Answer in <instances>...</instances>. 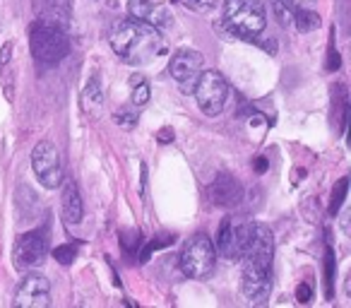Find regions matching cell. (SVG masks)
Returning <instances> with one entry per match:
<instances>
[{
    "mask_svg": "<svg viewBox=\"0 0 351 308\" xmlns=\"http://www.w3.org/2000/svg\"><path fill=\"white\" fill-rule=\"evenodd\" d=\"M243 294L248 301L263 303L272 289V263H274V234L267 224H248L243 250Z\"/></svg>",
    "mask_w": 351,
    "mask_h": 308,
    "instance_id": "cell-1",
    "label": "cell"
},
{
    "mask_svg": "<svg viewBox=\"0 0 351 308\" xmlns=\"http://www.w3.org/2000/svg\"><path fill=\"white\" fill-rule=\"evenodd\" d=\"M111 46L125 63H149L169 49L161 29L142 20L118 22L111 32Z\"/></svg>",
    "mask_w": 351,
    "mask_h": 308,
    "instance_id": "cell-2",
    "label": "cell"
},
{
    "mask_svg": "<svg viewBox=\"0 0 351 308\" xmlns=\"http://www.w3.org/2000/svg\"><path fill=\"white\" fill-rule=\"evenodd\" d=\"M29 46L32 56L44 65H56L70 54V39L65 29L49 22L36 20L29 29Z\"/></svg>",
    "mask_w": 351,
    "mask_h": 308,
    "instance_id": "cell-3",
    "label": "cell"
},
{
    "mask_svg": "<svg viewBox=\"0 0 351 308\" xmlns=\"http://www.w3.org/2000/svg\"><path fill=\"white\" fill-rule=\"evenodd\" d=\"M224 22L231 34L253 39L265 29L267 17H265V8L260 0H226Z\"/></svg>",
    "mask_w": 351,
    "mask_h": 308,
    "instance_id": "cell-4",
    "label": "cell"
},
{
    "mask_svg": "<svg viewBox=\"0 0 351 308\" xmlns=\"http://www.w3.org/2000/svg\"><path fill=\"white\" fill-rule=\"evenodd\" d=\"M215 258H217V250H215V244L210 241V236H205V234L193 236L181 253L183 274L193 279L210 277L212 270H215Z\"/></svg>",
    "mask_w": 351,
    "mask_h": 308,
    "instance_id": "cell-5",
    "label": "cell"
},
{
    "mask_svg": "<svg viewBox=\"0 0 351 308\" xmlns=\"http://www.w3.org/2000/svg\"><path fill=\"white\" fill-rule=\"evenodd\" d=\"M193 92H195L197 106L202 108V113L217 116V113H221L226 106L229 84H226L221 73H217V70H205V73H200V78H197Z\"/></svg>",
    "mask_w": 351,
    "mask_h": 308,
    "instance_id": "cell-6",
    "label": "cell"
},
{
    "mask_svg": "<svg viewBox=\"0 0 351 308\" xmlns=\"http://www.w3.org/2000/svg\"><path fill=\"white\" fill-rule=\"evenodd\" d=\"M32 169L36 178L44 183V188H58L63 183V167H60V154L51 140H41L32 150Z\"/></svg>",
    "mask_w": 351,
    "mask_h": 308,
    "instance_id": "cell-7",
    "label": "cell"
},
{
    "mask_svg": "<svg viewBox=\"0 0 351 308\" xmlns=\"http://www.w3.org/2000/svg\"><path fill=\"white\" fill-rule=\"evenodd\" d=\"M46 248H49V236L44 234V229L27 231V234L17 236L15 246H12V263L17 270H29L44 260Z\"/></svg>",
    "mask_w": 351,
    "mask_h": 308,
    "instance_id": "cell-8",
    "label": "cell"
},
{
    "mask_svg": "<svg viewBox=\"0 0 351 308\" xmlns=\"http://www.w3.org/2000/svg\"><path fill=\"white\" fill-rule=\"evenodd\" d=\"M202 63H205V58H202L200 51H193V49L176 51L169 63L171 78L181 84L186 92H193V87H195L197 78H200V73H202Z\"/></svg>",
    "mask_w": 351,
    "mask_h": 308,
    "instance_id": "cell-9",
    "label": "cell"
},
{
    "mask_svg": "<svg viewBox=\"0 0 351 308\" xmlns=\"http://www.w3.org/2000/svg\"><path fill=\"white\" fill-rule=\"evenodd\" d=\"M15 308H46L51 303V284L44 274H27L12 298Z\"/></svg>",
    "mask_w": 351,
    "mask_h": 308,
    "instance_id": "cell-10",
    "label": "cell"
},
{
    "mask_svg": "<svg viewBox=\"0 0 351 308\" xmlns=\"http://www.w3.org/2000/svg\"><path fill=\"white\" fill-rule=\"evenodd\" d=\"M245 236H248V224H236L231 217H226L217 231V253L224 258H239Z\"/></svg>",
    "mask_w": 351,
    "mask_h": 308,
    "instance_id": "cell-11",
    "label": "cell"
},
{
    "mask_svg": "<svg viewBox=\"0 0 351 308\" xmlns=\"http://www.w3.org/2000/svg\"><path fill=\"white\" fill-rule=\"evenodd\" d=\"M212 202L219 207H236L243 200V186L231 174H219L210 188Z\"/></svg>",
    "mask_w": 351,
    "mask_h": 308,
    "instance_id": "cell-12",
    "label": "cell"
},
{
    "mask_svg": "<svg viewBox=\"0 0 351 308\" xmlns=\"http://www.w3.org/2000/svg\"><path fill=\"white\" fill-rule=\"evenodd\" d=\"M32 3L41 22H49L60 29L70 27V0H32Z\"/></svg>",
    "mask_w": 351,
    "mask_h": 308,
    "instance_id": "cell-13",
    "label": "cell"
},
{
    "mask_svg": "<svg viewBox=\"0 0 351 308\" xmlns=\"http://www.w3.org/2000/svg\"><path fill=\"white\" fill-rule=\"evenodd\" d=\"M60 207H63V220L68 224H80L84 217V205H82V196L77 191V183L73 178L65 181L63 196H60Z\"/></svg>",
    "mask_w": 351,
    "mask_h": 308,
    "instance_id": "cell-14",
    "label": "cell"
},
{
    "mask_svg": "<svg viewBox=\"0 0 351 308\" xmlns=\"http://www.w3.org/2000/svg\"><path fill=\"white\" fill-rule=\"evenodd\" d=\"M346 116H349V102H346V87L335 84L332 87V118L339 121V130H346Z\"/></svg>",
    "mask_w": 351,
    "mask_h": 308,
    "instance_id": "cell-15",
    "label": "cell"
},
{
    "mask_svg": "<svg viewBox=\"0 0 351 308\" xmlns=\"http://www.w3.org/2000/svg\"><path fill=\"white\" fill-rule=\"evenodd\" d=\"M293 25L298 32H313L320 27V15L313 10H296L293 12Z\"/></svg>",
    "mask_w": 351,
    "mask_h": 308,
    "instance_id": "cell-16",
    "label": "cell"
},
{
    "mask_svg": "<svg viewBox=\"0 0 351 308\" xmlns=\"http://www.w3.org/2000/svg\"><path fill=\"white\" fill-rule=\"evenodd\" d=\"M346 188H349V178H339V181L335 183V188H332V198H330V215L335 217V215H339V210H341V205H344V200H346Z\"/></svg>",
    "mask_w": 351,
    "mask_h": 308,
    "instance_id": "cell-17",
    "label": "cell"
},
{
    "mask_svg": "<svg viewBox=\"0 0 351 308\" xmlns=\"http://www.w3.org/2000/svg\"><path fill=\"white\" fill-rule=\"evenodd\" d=\"M130 87H132V104L145 106V104L149 102V82H147L142 75H132Z\"/></svg>",
    "mask_w": 351,
    "mask_h": 308,
    "instance_id": "cell-18",
    "label": "cell"
},
{
    "mask_svg": "<svg viewBox=\"0 0 351 308\" xmlns=\"http://www.w3.org/2000/svg\"><path fill=\"white\" fill-rule=\"evenodd\" d=\"M147 22H149L152 27H156V29H166V27H171V22H173V15L169 12V8L154 5L149 12V17H147Z\"/></svg>",
    "mask_w": 351,
    "mask_h": 308,
    "instance_id": "cell-19",
    "label": "cell"
},
{
    "mask_svg": "<svg viewBox=\"0 0 351 308\" xmlns=\"http://www.w3.org/2000/svg\"><path fill=\"white\" fill-rule=\"evenodd\" d=\"M152 8H154V5H152L149 0H128V15H130L132 20L147 22V17H149Z\"/></svg>",
    "mask_w": 351,
    "mask_h": 308,
    "instance_id": "cell-20",
    "label": "cell"
},
{
    "mask_svg": "<svg viewBox=\"0 0 351 308\" xmlns=\"http://www.w3.org/2000/svg\"><path fill=\"white\" fill-rule=\"evenodd\" d=\"M335 294V253L332 248H327L325 253V296L332 298Z\"/></svg>",
    "mask_w": 351,
    "mask_h": 308,
    "instance_id": "cell-21",
    "label": "cell"
},
{
    "mask_svg": "<svg viewBox=\"0 0 351 308\" xmlns=\"http://www.w3.org/2000/svg\"><path fill=\"white\" fill-rule=\"evenodd\" d=\"M53 258L58 260L60 265H73L75 258H77V246H58L53 250Z\"/></svg>",
    "mask_w": 351,
    "mask_h": 308,
    "instance_id": "cell-22",
    "label": "cell"
},
{
    "mask_svg": "<svg viewBox=\"0 0 351 308\" xmlns=\"http://www.w3.org/2000/svg\"><path fill=\"white\" fill-rule=\"evenodd\" d=\"M82 97H84V102L87 104H101V87H99V80L97 78H92L87 82V87H84V92H82Z\"/></svg>",
    "mask_w": 351,
    "mask_h": 308,
    "instance_id": "cell-23",
    "label": "cell"
},
{
    "mask_svg": "<svg viewBox=\"0 0 351 308\" xmlns=\"http://www.w3.org/2000/svg\"><path fill=\"white\" fill-rule=\"evenodd\" d=\"M113 121H116V126H121V128H135L137 126V113L128 111V108H121V111L113 116Z\"/></svg>",
    "mask_w": 351,
    "mask_h": 308,
    "instance_id": "cell-24",
    "label": "cell"
},
{
    "mask_svg": "<svg viewBox=\"0 0 351 308\" xmlns=\"http://www.w3.org/2000/svg\"><path fill=\"white\" fill-rule=\"evenodd\" d=\"M217 0H181V5H186L193 12H207Z\"/></svg>",
    "mask_w": 351,
    "mask_h": 308,
    "instance_id": "cell-25",
    "label": "cell"
},
{
    "mask_svg": "<svg viewBox=\"0 0 351 308\" xmlns=\"http://www.w3.org/2000/svg\"><path fill=\"white\" fill-rule=\"evenodd\" d=\"M279 3H282V5H287L291 12H296V10H313L317 0H279Z\"/></svg>",
    "mask_w": 351,
    "mask_h": 308,
    "instance_id": "cell-26",
    "label": "cell"
},
{
    "mask_svg": "<svg viewBox=\"0 0 351 308\" xmlns=\"http://www.w3.org/2000/svg\"><path fill=\"white\" fill-rule=\"evenodd\" d=\"M311 294H313V289L308 287V284H298V289H296V301L298 303H308V301H311Z\"/></svg>",
    "mask_w": 351,
    "mask_h": 308,
    "instance_id": "cell-27",
    "label": "cell"
},
{
    "mask_svg": "<svg viewBox=\"0 0 351 308\" xmlns=\"http://www.w3.org/2000/svg\"><path fill=\"white\" fill-rule=\"evenodd\" d=\"M327 68L330 70L339 68V54H337V49H335V41L330 44V60H327Z\"/></svg>",
    "mask_w": 351,
    "mask_h": 308,
    "instance_id": "cell-28",
    "label": "cell"
},
{
    "mask_svg": "<svg viewBox=\"0 0 351 308\" xmlns=\"http://www.w3.org/2000/svg\"><path fill=\"white\" fill-rule=\"evenodd\" d=\"M156 140H159V142H171V140H173V130H171V128H164V130H159Z\"/></svg>",
    "mask_w": 351,
    "mask_h": 308,
    "instance_id": "cell-29",
    "label": "cell"
},
{
    "mask_svg": "<svg viewBox=\"0 0 351 308\" xmlns=\"http://www.w3.org/2000/svg\"><path fill=\"white\" fill-rule=\"evenodd\" d=\"M10 51H12V46L8 44L5 49L0 51V63H8V60H10Z\"/></svg>",
    "mask_w": 351,
    "mask_h": 308,
    "instance_id": "cell-30",
    "label": "cell"
},
{
    "mask_svg": "<svg viewBox=\"0 0 351 308\" xmlns=\"http://www.w3.org/2000/svg\"><path fill=\"white\" fill-rule=\"evenodd\" d=\"M253 167H255V171H258V174H265V171H267V162H265L263 157H260L258 162L253 164Z\"/></svg>",
    "mask_w": 351,
    "mask_h": 308,
    "instance_id": "cell-31",
    "label": "cell"
}]
</instances>
